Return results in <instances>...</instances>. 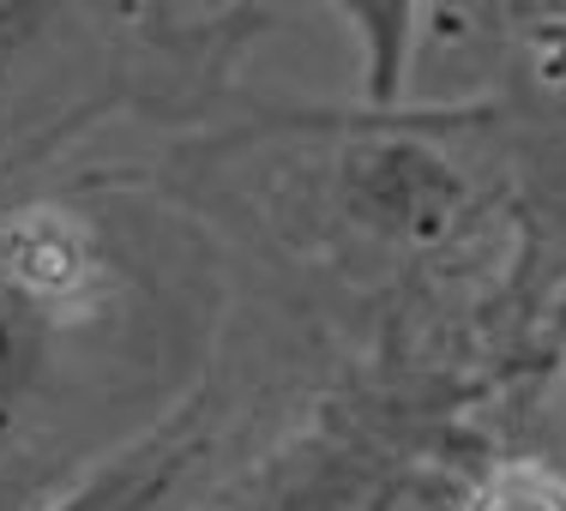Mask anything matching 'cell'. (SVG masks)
<instances>
[{"label": "cell", "instance_id": "obj_1", "mask_svg": "<svg viewBox=\"0 0 566 511\" xmlns=\"http://www.w3.org/2000/svg\"><path fill=\"white\" fill-rule=\"evenodd\" d=\"M482 511H566V500L555 481H543V476H506Z\"/></svg>", "mask_w": 566, "mask_h": 511}]
</instances>
